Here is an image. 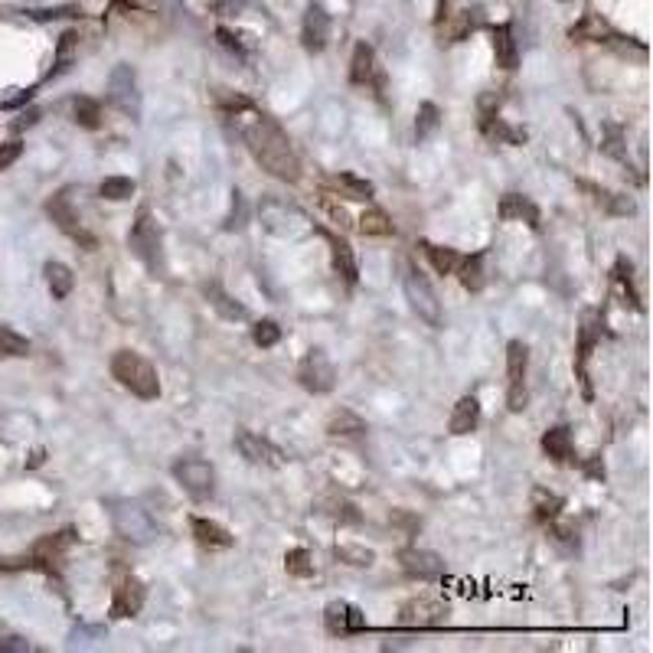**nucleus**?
Returning a JSON list of instances; mask_svg holds the SVG:
<instances>
[{
    "mask_svg": "<svg viewBox=\"0 0 653 653\" xmlns=\"http://www.w3.org/2000/svg\"><path fill=\"white\" fill-rule=\"evenodd\" d=\"M111 376H115L128 392H134L144 402H154L161 396V379H157V369L150 366V359H144L134 350H118L111 357Z\"/></svg>",
    "mask_w": 653,
    "mask_h": 653,
    "instance_id": "7ed1b4c3",
    "label": "nucleus"
},
{
    "mask_svg": "<svg viewBox=\"0 0 653 653\" xmlns=\"http://www.w3.org/2000/svg\"><path fill=\"white\" fill-rule=\"evenodd\" d=\"M20 154H24V144H20V140H4V144H0V171H7L10 163L20 161Z\"/></svg>",
    "mask_w": 653,
    "mask_h": 653,
    "instance_id": "09e8293b",
    "label": "nucleus"
},
{
    "mask_svg": "<svg viewBox=\"0 0 653 653\" xmlns=\"http://www.w3.org/2000/svg\"><path fill=\"white\" fill-rule=\"evenodd\" d=\"M233 125L239 128L242 140H245V148L252 150V157H255L275 180H285V183H297V180H301V161H297L288 134L281 131L278 121H272V118L262 115V111H255L249 101H242L239 111L233 109Z\"/></svg>",
    "mask_w": 653,
    "mask_h": 653,
    "instance_id": "f257e3e1",
    "label": "nucleus"
},
{
    "mask_svg": "<svg viewBox=\"0 0 653 653\" xmlns=\"http://www.w3.org/2000/svg\"><path fill=\"white\" fill-rule=\"evenodd\" d=\"M399 562H402L405 575L421 578V582L444 575V559L438 553H428V549H402V553H399Z\"/></svg>",
    "mask_w": 653,
    "mask_h": 653,
    "instance_id": "f3484780",
    "label": "nucleus"
},
{
    "mask_svg": "<svg viewBox=\"0 0 653 653\" xmlns=\"http://www.w3.org/2000/svg\"><path fill=\"white\" fill-rule=\"evenodd\" d=\"M297 382L314 396H326L337 386V366L330 363V357L320 347H314V350L304 353L301 366H297Z\"/></svg>",
    "mask_w": 653,
    "mask_h": 653,
    "instance_id": "9d476101",
    "label": "nucleus"
},
{
    "mask_svg": "<svg viewBox=\"0 0 653 653\" xmlns=\"http://www.w3.org/2000/svg\"><path fill=\"white\" fill-rule=\"evenodd\" d=\"M366 431V421L359 419L357 412H350V409H340V412L330 415V421H326V435L334 438H359Z\"/></svg>",
    "mask_w": 653,
    "mask_h": 653,
    "instance_id": "c756f323",
    "label": "nucleus"
},
{
    "mask_svg": "<svg viewBox=\"0 0 653 653\" xmlns=\"http://www.w3.org/2000/svg\"><path fill=\"white\" fill-rule=\"evenodd\" d=\"M337 190H343V196L347 200H373L376 187L369 183L366 177H357V173H340V177H334Z\"/></svg>",
    "mask_w": 653,
    "mask_h": 653,
    "instance_id": "c9c22d12",
    "label": "nucleus"
},
{
    "mask_svg": "<svg viewBox=\"0 0 653 653\" xmlns=\"http://www.w3.org/2000/svg\"><path fill=\"white\" fill-rule=\"evenodd\" d=\"M109 101L131 121H140V88L131 63H118L109 76Z\"/></svg>",
    "mask_w": 653,
    "mask_h": 653,
    "instance_id": "0eeeda50",
    "label": "nucleus"
},
{
    "mask_svg": "<svg viewBox=\"0 0 653 653\" xmlns=\"http://www.w3.org/2000/svg\"><path fill=\"white\" fill-rule=\"evenodd\" d=\"M438 24H441V20H444V16H448V0H438Z\"/></svg>",
    "mask_w": 653,
    "mask_h": 653,
    "instance_id": "6e6d98bb",
    "label": "nucleus"
},
{
    "mask_svg": "<svg viewBox=\"0 0 653 653\" xmlns=\"http://www.w3.org/2000/svg\"><path fill=\"white\" fill-rule=\"evenodd\" d=\"M350 82H353V86H373V82H382L379 63H376V53H373V47H369L366 39H359L357 47H353Z\"/></svg>",
    "mask_w": 653,
    "mask_h": 653,
    "instance_id": "6ab92c4d",
    "label": "nucleus"
},
{
    "mask_svg": "<svg viewBox=\"0 0 653 653\" xmlns=\"http://www.w3.org/2000/svg\"><path fill=\"white\" fill-rule=\"evenodd\" d=\"M568 36H572V39H591V43H601L605 36H611V26H607L598 14H585V20H582L578 26H572V30H568Z\"/></svg>",
    "mask_w": 653,
    "mask_h": 653,
    "instance_id": "e433bc0d",
    "label": "nucleus"
},
{
    "mask_svg": "<svg viewBox=\"0 0 653 653\" xmlns=\"http://www.w3.org/2000/svg\"><path fill=\"white\" fill-rule=\"evenodd\" d=\"M359 233L363 235H392V223L382 210H366L359 216Z\"/></svg>",
    "mask_w": 653,
    "mask_h": 653,
    "instance_id": "ea45409f",
    "label": "nucleus"
},
{
    "mask_svg": "<svg viewBox=\"0 0 653 653\" xmlns=\"http://www.w3.org/2000/svg\"><path fill=\"white\" fill-rule=\"evenodd\" d=\"M617 281H621L624 291H627L630 307H637L640 311V297H637V291H634V281H630V262L627 258H617Z\"/></svg>",
    "mask_w": 653,
    "mask_h": 653,
    "instance_id": "de8ad7c7",
    "label": "nucleus"
},
{
    "mask_svg": "<svg viewBox=\"0 0 653 653\" xmlns=\"http://www.w3.org/2000/svg\"><path fill=\"white\" fill-rule=\"evenodd\" d=\"M500 219H506V223H526L529 229L543 226L539 223V206L523 193H506L500 200Z\"/></svg>",
    "mask_w": 653,
    "mask_h": 653,
    "instance_id": "aec40b11",
    "label": "nucleus"
},
{
    "mask_svg": "<svg viewBox=\"0 0 653 653\" xmlns=\"http://www.w3.org/2000/svg\"><path fill=\"white\" fill-rule=\"evenodd\" d=\"M72 121L88 128V131H95V128L101 125V101L88 98V95H78V98L72 101Z\"/></svg>",
    "mask_w": 653,
    "mask_h": 653,
    "instance_id": "473e14b6",
    "label": "nucleus"
},
{
    "mask_svg": "<svg viewBox=\"0 0 653 653\" xmlns=\"http://www.w3.org/2000/svg\"><path fill=\"white\" fill-rule=\"evenodd\" d=\"M109 513L115 523L118 536L128 539L134 545H148L157 539V523L150 520V513L134 500H109Z\"/></svg>",
    "mask_w": 653,
    "mask_h": 653,
    "instance_id": "20e7f679",
    "label": "nucleus"
},
{
    "mask_svg": "<svg viewBox=\"0 0 653 653\" xmlns=\"http://www.w3.org/2000/svg\"><path fill=\"white\" fill-rule=\"evenodd\" d=\"M190 529H193L196 543H200L202 549H229V545H233V533L216 520L193 516V520H190Z\"/></svg>",
    "mask_w": 653,
    "mask_h": 653,
    "instance_id": "4be33fe9",
    "label": "nucleus"
},
{
    "mask_svg": "<svg viewBox=\"0 0 653 653\" xmlns=\"http://www.w3.org/2000/svg\"><path fill=\"white\" fill-rule=\"evenodd\" d=\"M43 275H47L49 295H53L56 301H66V297L72 295V288H76V275H72V268L63 262H47L43 264Z\"/></svg>",
    "mask_w": 653,
    "mask_h": 653,
    "instance_id": "bb28decb",
    "label": "nucleus"
},
{
    "mask_svg": "<svg viewBox=\"0 0 653 653\" xmlns=\"http://www.w3.org/2000/svg\"><path fill=\"white\" fill-rule=\"evenodd\" d=\"M285 568H288V575L311 578L314 575L311 553H307V549H288V553H285Z\"/></svg>",
    "mask_w": 653,
    "mask_h": 653,
    "instance_id": "a19ab883",
    "label": "nucleus"
},
{
    "mask_svg": "<svg viewBox=\"0 0 653 653\" xmlns=\"http://www.w3.org/2000/svg\"><path fill=\"white\" fill-rule=\"evenodd\" d=\"M320 506H326V510H320V513H326L337 523H359L357 506H353L350 500H324Z\"/></svg>",
    "mask_w": 653,
    "mask_h": 653,
    "instance_id": "37998d69",
    "label": "nucleus"
},
{
    "mask_svg": "<svg viewBox=\"0 0 653 653\" xmlns=\"http://www.w3.org/2000/svg\"><path fill=\"white\" fill-rule=\"evenodd\" d=\"M477 425H481V402H477V396L458 399L451 419H448V431L461 438V435H471V431H477Z\"/></svg>",
    "mask_w": 653,
    "mask_h": 653,
    "instance_id": "5701e85b",
    "label": "nucleus"
},
{
    "mask_svg": "<svg viewBox=\"0 0 653 653\" xmlns=\"http://www.w3.org/2000/svg\"><path fill=\"white\" fill-rule=\"evenodd\" d=\"M235 448H239V454L249 461V464H258V467H278L281 464L278 448H275L268 438L249 431V428H239V431H235Z\"/></svg>",
    "mask_w": 653,
    "mask_h": 653,
    "instance_id": "2eb2a0df",
    "label": "nucleus"
},
{
    "mask_svg": "<svg viewBox=\"0 0 653 653\" xmlns=\"http://www.w3.org/2000/svg\"><path fill=\"white\" fill-rule=\"evenodd\" d=\"M245 229V196L233 190V212L226 216V233H239Z\"/></svg>",
    "mask_w": 653,
    "mask_h": 653,
    "instance_id": "49530a36",
    "label": "nucleus"
},
{
    "mask_svg": "<svg viewBox=\"0 0 653 653\" xmlns=\"http://www.w3.org/2000/svg\"><path fill=\"white\" fill-rule=\"evenodd\" d=\"M128 245H131V252L140 262L148 264V272H163V235L150 210L138 212L131 233H128Z\"/></svg>",
    "mask_w": 653,
    "mask_h": 653,
    "instance_id": "39448f33",
    "label": "nucleus"
},
{
    "mask_svg": "<svg viewBox=\"0 0 653 653\" xmlns=\"http://www.w3.org/2000/svg\"><path fill=\"white\" fill-rule=\"evenodd\" d=\"M258 219H262L264 233L278 235V239H304L314 233V223L307 219V212L295 202L281 200V196H264L258 202Z\"/></svg>",
    "mask_w": 653,
    "mask_h": 653,
    "instance_id": "f03ea898",
    "label": "nucleus"
},
{
    "mask_svg": "<svg viewBox=\"0 0 653 653\" xmlns=\"http://www.w3.org/2000/svg\"><path fill=\"white\" fill-rule=\"evenodd\" d=\"M252 0H206V7H210V14L223 16V20H229V16H239L242 10L249 7Z\"/></svg>",
    "mask_w": 653,
    "mask_h": 653,
    "instance_id": "a18cd8bd",
    "label": "nucleus"
},
{
    "mask_svg": "<svg viewBox=\"0 0 653 653\" xmlns=\"http://www.w3.org/2000/svg\"><path fill=\"white\" fill-rule=\"evenodd\" d=\"M448 621V605L435 598H415L402 607V624H419V627H435V624Z\"/></svg>",
    "mask_w": 653,
    "mask_h": 653,
    "instance_id": "a211bd4d",
    "label": "nucleus"
},
{
    "mask_svg": "<svg viewBox=\"0 0 653 653\" xmlns=\"http://www.w3.org/2000/svg\"><path fill=\"white\" fill-rule=\"evenodd\" d=\"M601 326H605V317H601L598 311H585L582 314V326H578V350H575V373H578V379H582V386H585V396L591 399V382H588V357H591V350L598 347V340H601Z\"/></svg>",
    "mask_w": 653,
    "mask_h": 653,
    "instance_id": "f8f14e48",
    "label": "nucleus"
},
{
    "mask_svg": "<svg viewBox=\"0 0 653 653\" xmlns=\"http://www.w3.org/2000/svg\"><path fill=\"white\" fill-rule=\"evenodd\" d=\"M458 275H461V285H464L471 295L483 291V285H487V275H483V255L464 258V262L458 264Z\"/></svg>",
    "mask_w": 653,
    "mask_h": 653,
    "instance_id": "72a5a7b5",
    "label": "nucleus"
},
{
    "mask_svg": "<svg viewBox=\"0 0 653 653\" xmlns=\"http://www.w3.org/2000/svg\"><path fill=\"white\" fill-rule=\"evenodd\" d=\"M128 4L140 10H161V0H128Z\"/></svg>",
    "mask_w": 653,
    "mask_h": 653,
    "instance_id": "5fc2aeb1",
    "label": "nucleus"
},
{
    "mask_svg": "<svg viewBox=\"0 0 653 653\" xmlns=\"http://www.w3.org/2000/svg\"><path fill=\"white\" fill-rule=\"evenodd\" d=\"M588 474L595 477V481H605V464H601V461L595 458V461L588 464Z\"/></svg>",
    "mask_w": 653,
    "mask_h": 653,
    "instance_id": "864d4df0",
    "label": "nucleus"
},
{
    "mask_svg": "<svg viewBox=\"0 0 653 653\" xmlns=\"http://www.w3.org/2000/svg\"><path fill=\"white\" fill-rule=\"evenodd\" d=\"M144 601H148V588H144V582L134 575L121 578V585L115 588V598H111V617H118V621H125V617H138L140 607H144Z\"/></svg>",
    "mask_w": 653,
    "mask_h": 653,
    "instance_id": "dca6fc26",
    "label": "nucleus"
},
{
    "mask_svg": "<svg viewBox=\"0 0 653 653\" xmlns=\"http://www.w3.org/2000/svg\"><path fill=\"white\" fill-rule=\"evenodd\" d=\"M36 121H39V109H30V111H24V115H20L16 128H30V125H36Z\"/></svg>",
    "mask_w": 653,
    "mask_h": 653,
    "instance_id": "3c124183",
    "label": "nucleus"
},
{
    "mask_svg": "<svg viewBox=\"0 0 653 653\" xmlns=\"http://www.w3.org/2000/svg\"><path fill=\"white\" fill-rule=\"evenodd\" d=\"M526 369H529V350L523 340L506 343V376H510V389H506V409L510 412H523L526 409Z\"/></svg>",
    "mask_w": 653,
    "mask_h": 653,
    "instance_id": "9b49d317",
    "label": "nucleus"
},
{
    "mask_svg": "<svg viewBox=\"0 0 653 653\" xmlns=\"http://www.w3.org/2000/svg\"><path fill=\"white\" fill-rule=\"evenodd\" d=\"M493 56H497L500 69H506V72H513L516 66H520V47H516L513 26L510 24L493 26Z\"/></svg>",
    "mask_w": 653,
    "mask_h": 653,
    "instance_id": "b1692460",
    "label": "nucleus"
},
{
    "mask_svg": "<svg viewBox=\"0 0 653 653\" xmlns=\"http://www.w3.org/2000/svg\"><path fill=\"white\" fill-rule=\"evenodd\" d=\"M326 242H330V258H334V272L343 275V278L350 281V285H357V281H359V268H357V258H353L350 242L340 239V235H326Z\"/></svg>",
    "mask_w": 653,
    "mask_h": 653,
    "instance_id": "393cba45",
    "label": "nucleus"
},
{
    "mask_svg": "<svg viewBox=\"0 0 653 653\" xmlns=\"http://www.w3.org/2000/svg\"><path fill=\"white\" fill-rule=\"evenodd\" d=\"M330 30H334V24H330V14H326L324 4H307V10H304V24H301V43L307 53H324L326 43H330Z\"/></svg>",
    "mask_w": 653,
    "mask_h": 653,
    "instance_id": "ddd939ff",
    "label": "nucleus"
},
{
    "mask_svg": "<svg viewBox=\"0 0 653 653\" xmlns=\"http://www.w3.org/2000/svg\"><path fill=\"white\" fill-rule=\"evenodd\" d=\"M72 193H76V187L56 190V193L47 200V216L53 219L56 226L63 229V233L69 235V239L82 242L86 249H95L98 242H95V235H88V233H86V226H82V219H78L76 206H72Z\"/></svg>",
    "mask_w": 653,
    "mask_h": 653,
    "instance_id": "6e6552de",
    "label": "nucleus"
},
{
    "mask_svg": "<svg viewBox=\"0 0 653 653\" xmlns=\"http://www.w3.org/2000/svg\"><path fill=\"white\" fill-rule=\"evenodd\" d=\"M30 353V340L16 334L14 326L0 324V359H24Z\"/></svg>",
    "mask_w": 653,
    "mask_h": 653,
    "instance_id": "2f4dec72",
    "label": "nucleus"
},
{
    "mask_svg": "<svg viewBox=\"0 0 653 653\" xmlns=\"http://www.w3.org/2000/svg\"><path fill=\"white\" fill-rule=\"evenodd\" d=\"M324 624L334 637H350V634H363L369 627L366 615L357 605H350V601H330L324 607Z\"/></svg>",
    "mask_w": 653,
    "mask_h": 653,
    "instance_id": "4468645a",
    "label": "nucleus"
},
{
    "mask_svg": "<svg viewBox=\"0 0 653 653\" xmlns=\"http://www.w3.org/2000/svg\"><path fill=\"white\" fill-rule=\"evenodd\" d=\"M402 288H405V297H409V304H412V311L419 314V320H425L428 326H441V320H444L441 301H438L435 288L428 285V278L419 272V268H415V264H409V268H405Z\"/></svg>",
    "mask_w": 653,
    "mask_h": 653,
    "instance_id": "423d86ee",
    "label": "nucleus"
},
{
    "mask_svg": "<svg viewBox=\"0 0 653 653\" xmlns=\"http://www.w3.org/2000/svg\"><path fill=\"white\" fill-rule=\"evenodd\" d=\"M545 458H553L555 464H575V441H572V428L555 425L543 435Z\"/></svg>",
    "mask_w": 653,
    "mask_h": 653,
    "instance_id": "412c9836",
    "label": "nucleus"
},
{
    "mask_svg": "<svg viewBox=\"0 0 653 653\" xmlns=\"http://www.w3.org/2000/svg\"><path fill=\"white\" fill-rule=\"evenodd\" d=\"M173 477L196 503H206V500L216 493V471H212L210 461L202 458H183L173 464Z\"/></svg>",
    "mask_w": 653,
    "mask_h": 653,
    "instance_id": "1a4fd4ad",
    "label": "nucleus"
},
{
    "mask_svg": "<svg viewBox=\"0 0 653 653\" xmlns=\"http://www.w3.org/2000/svg\"><path fill=\"white\" fill-rule=\"evenodd\" d=\"M483 125V134H487L490 140H500V144H510V148H523L526 144V138L529 134L523 131V128H513V125H506L503 118H487V121H481Z\"/></svg>",
    "mask_w": 653,
    "mask_h": 653,
    "instance_id": "cd10ccee",
    "label": "nucleus"
},
{
    "mask_svg": "<svg viewBox=\"0 0 653 653\" xmlns=\"http://www.w3.org/2000/svg\"><path fill=\"white\" fill-rule=\"evenodd\" d=\"M601 148H605L611 157H617V161L627 163V154H624V150H621V131H617V128H607V140H605V144H601Z\"/></svg>",
    "mask_w": 653,
    "mask_h": 653,
    "instance_id": "8fccbe9b",
    "label": "nucleus"
},
{
    "mask_svg": "<svg viewBox=\"0 0 653 653\" xmlns=\"http://www.w3.org/2000/svg\"><path fill=\"white\" fill-rule=\"evenodd\" d=\"M98 193L105 196V200H111V202H125V200H131V196L138 193V183H134L131 177H105V180H101Z\"/></svg>",
    "mask_w": 653,
    "mask_h": 653,
    "instance_id": "4c0bfd02",
    "label": "nucleus"
},
{
    "mask_svg": "<svg viewBox=\"0 0 653 653\" xmlns=\"http://www.w3.org/2000/svg\"><path fill=\"white\" fill-rule=\"evenodd\" d=\"M76 49H78V33L66 30L63 36H59V47H56V63H53V69H49V78L63 76V72L69 69L72 59H76Z\"/></svg>",
    "mask_w": 653,
    "mask_h": 653,
    "instance_id": "f704fd0d",
    "label": "nucleus"
},
{
    "mask_svg": "<svg viewBox=\"0 0 653 653\" xmlns=\"http://www.w3.org/2000/svg\"><path fill=\"white\" fill-rule=\"evenodd\" d=\"M0 650H30V644L20 640V637H10L7 644H0Z\"/></svg>",
    "mask_w": 653,
    "mask_h": 653,
    "instance_id": "603ef678",
    "label": "nucleus"
},
{
    "mask_svg": "<svg viewBox=\"0 0 653 653\" xmlns=\"http://www.w3.org/2000/svg\"><path fill=\"white\" fill-rule=\"evenodd\" d=\"M441 128V111H438L435 101H421L419 111H415V140H428L431 134Z\"/></svg>",
    "mask_w": 653,
    "mask_h": 653,
    "instance_id": "7c9ffc66",
    "label": "nucleus"
},
{
    "mask_svg": "<svg viewBox=\"0 0 653 653\" xmlns=\"http://www.w3.org/2000/svg\"><path fill=\"white\" fill-rule=\"evenodd\" d=\"M421 249H425V258L431 262L438 275H454L458 272V264L464 262L458 249H448V245H431V242H421Z\"/></svg>",
    "mask_w": 653,
    "mask_h": 653,
    "instance_id": "c85d7f7f",
    "label": "nucleus"
},
{
    "mask_svg": "<svg viewBox=\"0 0 653 653\" xmlns=\"http://www.w3.org/2000/svg\"><path fill=\"white\" fill-rule=\"evenodd\" d=\"M337 559L347 562V565L363 568V565H373L376 553L373 549H366V545H337Z\"/></svg>",
    "mask_w": 653,
    "mask_h": 653,
    "instance_id": "79ce46f5",
    "label": "nucleus"
},
{
    "mask_svg": "<svg viewBox=\"0 0 653 653\" xmlns=\"http://www.w3.org/2000/svg\"><path fill=\"white\" fill-rule=\"evenodd\" d=\"M202 291H206V297H210V304H212V311H216L219 317H226V320H245V317H249L245 304L235 301V297L229 295V291H223V285H216V281H212V285H206Z\"/></svg>",
    "mask_w": 653,
    "mask_h": 653,
    "instance_id": "a878e982",
    "label": "nucleus"
},
{
    "mask_svg": "<svg viewBox=\"0 0 653 653\" xmlns=\"http://www.w3.org/2000/svg\"><path fill=\"white\" fill-rule=\"evenodd\" d=\"M533 510H536L539 520H553V516L562 510V497L559 493H549V490L536 487L533 490Z\"/></svg>",
    "mask_w": 653,
    "mask_h": 653,
    "instance_id": "58836bf2",
    "label": "nucleus"
},
{
    "mask_svg": "<svg viewBox=\"0 0 653 653\" xmlns=\"http://www.w3.org/2000/svg\"><path fill=\"white\" fill-rule=\"evenodd\" d=\"M252 340L258 343V347H262V350H268V347H275V343L281 340V326L275 324V320H258L255 326H252Z\"/></svg>",
    "mask_w": 653,
    "mask_h": 653,
    "instance_id": "c03bdc74",
    "label": "nucleus"
}]
</instances>
